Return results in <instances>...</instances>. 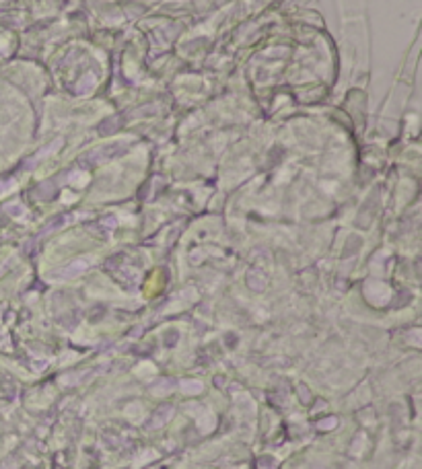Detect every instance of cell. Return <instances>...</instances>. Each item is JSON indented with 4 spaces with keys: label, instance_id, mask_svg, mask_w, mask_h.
<instances>
[{
    "label": "cell",
    "instance_id": "6da1fadb",
    "mask_svg": "<svg viewBox=\"0 0 422 469\" xmlns=\"http://www.w3.org/2000/svg\"><path fill=\"white\" fill-rule=\"evenodd\" d=\"M173 412H175V408L171 403H165V405H159V410L150 416V420L146 422V426L150 428V430H157V428H163L171 418H173Z\"/></svg>",
    "mask_w": 422,
    "mask_h": 469
},
{
    "label": "cell",
    "instance_id": "7a4b0ae2",
    "mask_svg": "<svg viewBox=\"0 0 422 469\" xmlns=\"http://www.w3.org/2000/svg\"><path fill=\"white\" fill-rule=\"evenodd\" d=\"M173 387H175V381H173V379H159V381H155L153 385H150V393L163 397V395L171 393Z\"/></svg>",
    "mask_w": 422,
    "mask_h": 469
},
{
    "label": "cell",
    "instance_id": "3957f363",
    "mask_svg": "<svg viewBox=\"0 0 422 469\" xmlns=\"http://www.w3.org/2000/svg\"><path fill=\"white\" fill-rule=\"evenodd\" d=\"M215 416H213V412H208V410H200L198 412V428H200V432H210L215 428Z\"/></svg>",
    "mask_w": 422,
    "mask_h": 469
},
{
    "label": "cell",
    "instance_id": "277c9868",
    "mask_svg": "<svg viewBox=\"0 0 422 469\" xmlns=\"http://www.w3.org/2000/svg\"><path fill=\"white\" fill-rule=\"evenodd\" d=\"M179 389H182L184 393H188V395H198V393L204 391V385L198 379H182L179 381Z\"/></svg>",
    "mask_w": 422,
    "mask_h": 469
},
{
    "label": "cell",
    "instance_id": "5b68a950",
    "mask_svg": "<svg viewBox=\"0 0 422 469\" xmlns=\"http://www.w3.org/2000/svg\"><path fill=\"white\" fill-rule=\"evenodd\" d=\"M237 408H239L241 416H254V414H256V405H254L251 397L245 395V393L237 397Z\"/></svg>",
    "mask_w": 422,
    "mask_h": 469
},
{
    "label": "cell",
    "instance_id": "8992f818",
    "mask_svg": "<svg viewBox=\"0 0 422 469\" xmlns=\"http://www.w3.org/2000/svg\"><path fill=\"white\" fill-rule=\"evenodd\" d=\"M338 426V420L336 418H325V420H319L317 422V428L319 430H331V428H336Z\"/></svg>",
    "mask_w": 422,
    "mask_h": 469
},
{
    "label": "cell",
    "instance_id": "52a82bcc",
    "mask_svg": "<svg viewBox=\"0 0 422 469\" xmlns=\"http://www.w3.org/2000/svg\"><path fill=\"white\" fill-rule=\"evenodd\" d=\"M140 414H142V410H140L138 403H132V405H128V408H126V416H130V418H138Z\"/></svg>",
    "mask_w": 422,
    "mask_h": 469
},
{
    "label": "cell",
    "instance_id": "ba28073f",
    "mask_svg": "<svg viewBox=\"0 0 422 469\" xmlns=\"http://www.w3.org/2000/svg\"><path fill=\"white\" fill-rule=\"evenodd\" d=\"M258 465L264 467V469H274V467H276V461L270 459V457H262V459H258Z\"/></svg>",
    "mask_w": 422,
    "mask_h": 469
},
{
    "label": "cell",
    "instance_id": "9c48e42d",
    "mask_svg": "<svg viewBox=\"0 0 422 469\" xmlns=\"http://www.w3.org/2000/svg\"><path fill=\"white\" fill-rule=\"evenodd\" d=\"M299 395H301V401H309L311 399V393H309V389H305V385H299Z\"/></svg>",
    "mask_w": 422,
    "mask_h": 469
},
{
    "label": "cell",
    "instance_id": "30bf717a",
    "mask_svg": "<svg viewBox=\"0 0 422 469\" xmlns=\"http://www.w3.org/2000/svg\"><path fill=\"white\" fill-rule=\"evenodd\" d=\"M31 366H33V370H37V372H39V370H44V368L48 366V360H46V358H44V360H35Z\"/></svg>",
    "mask_w": 422,
    "mask_h": 469
}]
</instances>
